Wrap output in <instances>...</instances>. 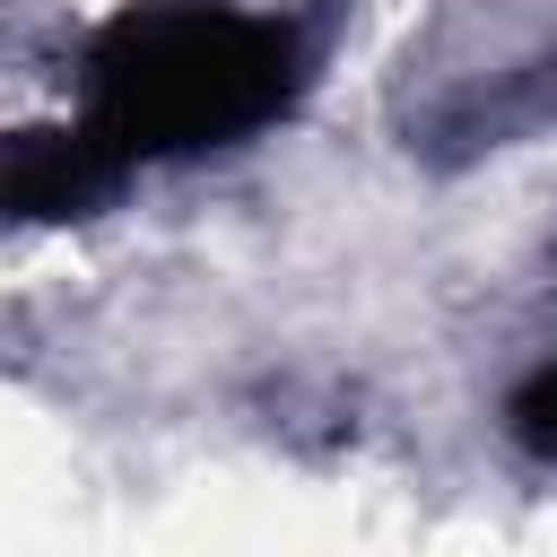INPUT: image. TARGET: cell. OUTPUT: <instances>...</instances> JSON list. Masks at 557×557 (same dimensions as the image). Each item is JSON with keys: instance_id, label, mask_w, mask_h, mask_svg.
<instances>
[{"instance_id": "obj_1", "label": "cell", "mask_w": 557, "mask_h": 557, "mask_svg": "<svg viewBox=\"0 0 557 557\" xmlns=\"http://www.w3.org/2000/svg\"><path fill=\"white\" fill-rule=\"evenodd\" d=\"M322 70V26L252 0H122L78 44L70 131L122 174L200 165L278 131Z\"/></svg>"}, {"instance_id": "obj_2", "label": "cell", "mask_w": 557, "mask_h": 557, "mask_svg": "<svg viewBox=\"0 0 557 557\" xmlns=\"http://www.w3.org/2000/svg\"><path fill=\"white\" fill-rule=\"evenodd\" d=\"M131 183L70 131V122H44V131H17L9 157H0V200L17 226H70V218H96L113 209Z\"/></svg>"}, {"instance_id": "obj_3", "label": "cell", "mask_w": 557, "mask_h": 557, "mask_svg": "<svg viewBox=\"0 0 557 557\" xmlns=\"http://www.w3.org/2000/svg\"><path fill=\"white\" fill-rule=\"evenodd\" d=\"M505 435H513L531 461H548V470H557V357H548V366H531V374L505 392Z\"/></svg>"}]
</instances>
